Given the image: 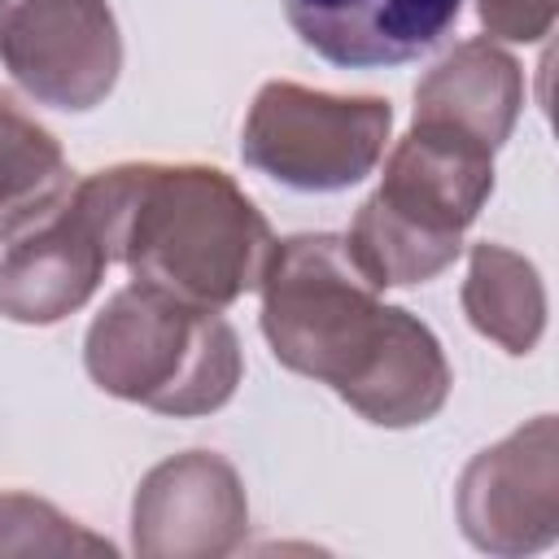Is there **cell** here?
I'll return each instance as SVG.
<instances>
[{
	"label": "cell",
	"mask_w": 559,
	"mask_h": 559,
	"mask_svg": "<svg viewBox=\"0 0 559 559\" xmlns=\"http://www.w3.org/2000/svg\"><path fill=\"white\" fill-rule=\"evenodd\" d=\"M463 314L507 354H533L546 332V284L524 253L480 240L467 249Z\"/></svg>",
	"instance_id": "12"
},
{
	"label": "cell",
	"mask_w": 559,
	"mask_h": 559,
	"mask_svg": "<svg viewBox=\"0 0 559 559\" xmlns=\"http://www.w3.org/2000/svg\"><path fill=\"white\" fill-rule=\"evenodd\" d=\"M463 0H284L306 48L345 70L402 66L459 22Z\"/></svg>",
	"instance_id": "10"
},
{
	"label": "cell",
	"mask_w": 559,
	"mask_h": 559,
	"mask_svg": "<svg viewBox=\"0 0 559 559\" xmlns=\"http://www.w3.org/2000/svg\"><path fill=\"white\" fill-rule=\"evenodd\" d=\"M109 266L105 240L70 183L48 210L17 227L0 249V314L48 328L83 310Z\"/></svg>",
	"instance_id": "9"
},
{
	"label": "cell",
	"mask_w": 559,
	"mask_h": 559,
	"mask_svg": "<svg viewBox=\"0 0 559 559\" xmlns=\"http://www.w3.org/2000/svg\"><path fill=\"white\" fill-rule=\"evenodd\" d=\"M524 109V70L493 39L454 44L415 87V118L450 122L493 153L515 131Z\"/></svg>",
	"instance_id": "11"
},
{
	"label": "cell",
	"mask_w": 559,
	"mask_h": 559,
	"mask_svg": "<svg viewBox=\"0 0 559 559\" xmlns=\"http://www.w3.org/2000/svg\"><path fill=\"white\" fill-rule=\"evenodd\" d=\"M109 262L179 301L223 310L258 288L275 249L245 188L201 162H122L74 183Z\"/></svg>",
	"instance_id": "2"
},
{
	"label": "cell",
	"mask_w": 559,
	"mask_h": 559,
	"mask_svg": "<svg viewBox=\"0 0 559 559\" xmlns=\"http://www.w3.org/2000/svg\"><path fill=\"white\" fill-rule=\"evenodd\" d=\"M493 192V148L476 135L415 118L384 157L380 188L349 223V258L384 293L424 284L463 253V231Z\"/></svg>",
	"instance_id": "3"
},
{
	"label": "cell",
	"mask_w": 559,
	"mask_h": 559,
	"mask_svg": "<svg viewBox=\"0 0 559 559\" xmlns=\"http://www.w3.org/2000/svg\"><path fill=\"white\" fill-rule=\"evenodd\" d=\"M0 555H114V542L87 533L52 502L9 489L0 493Z\"/></svg>",
	"instance_id": "14"
},
{
	"label": "cell",
	"mask_w": 559,
	"mask_h": 559,
	"mask_svg": "<svg viewBox=\"0 0 559 559\" xmlns=\"http://www.w3.org/2000/svg\"><path fill=\"white\" fill-rule=\"evenodd\" d=\"M463 537L502 559L537 555L559 537V428L537 415L498 445L472 454L454 485Z\"/></svg>",
	"instance_id": "7"
},
{
	"label": "cell",
	"mask_w": 559,
	"mask_h": 559,
	"mask_svg": "<svg viewBox=\"0 0 559 559\" xmlns=\"http://www.w3.org/2000/svg\"><path fill=\"white\" fill-rule=\"evenodd\" d=\"M476 13L489 35L511 44H537L559 17V0H476Z\"/></svg>",
	"instance_id": "15"
},
{
	"label": "cell",
	"mask_w": 559,
	"mask_h": 559,
	"mask_svg": "<svg viewBox=\"0 0 559 559\" xmlns=\"http://www.w3.org/2000/svg\"><path fill=\"white\" fill-rule=\"evenodd\" d=\"M393 131V105L384 96H341L293 79L258 87L240 157L297 192H341L376 170Z\"/></svg>",
	"instance_id": "5"
},
{
	"label": "cell",
	"mask_w": 559,
	"mask_h": 559,
	"mask_svg": "<svg viewBox=\"0 0 559 559\" xmlns=\"http://www.w3.org/2000/svg\"><path fill=\"white\" fill-rule=\"evenodd\" d=\"M0 61L39 105L96 109L122 70L118 17L105 0H0Z\"/></svg>",
	"instance_id": "6"
},
{
	"label": "cell",
	"mask_w": 559,
	"mask_h": 559,
	"mask_svg": "<svg viewBox=\"0 0 559 559\" xmlns=\"http://www.w3.org/2000/svg\"><path fill=\"white\" fill-rule=\"evenodd\" d=\"M249 533L240 472L214 450H183L144 472L131 498V546L144 559H218Z\"/></svg>",
	"instance_id": "8"
},
{
	"label": "cell",
	"mask_w": 559,
	"mask_h": 559,
	"mask_svg": "<svg viewBox=\"0 0 559 559\" xmlns=\"http://www.w3.org/2000/svg\"><path fill=\"white\" fill-rule=\"evenodd\" d=\"M258 288L271 354L288 371L328 384L367 424L415 428L445 406L454 376L437 332L419 314L380 301L345 236L275 240Z\"/></svg>",
	"instance_id": "1"
},
{
	"label": "cell",
	"mask_w": 559,
	"mask_h": 559,
	"mask_svg": "<svg viewBox=\"0 0 559 559\" xmlns=\"http://www.w3.org/2000/svg\"><path fill=\"white\" fill-rule=\"evenodd\" d=\"M70 188L57 135L0 92V245Z\"/></svg>",
	"instance_id": "13"
},
{
	"label": "cell",
	"mask_w": 559,
	"mask_h": 559,
	"mask_svg": "<svg viewBox=\"0 0 559 559\" xmlns=\"http://www.w3.org/2000/svg\"><path fill=\"white\" fill-rule=\"evenodd\" d=\"M83 367L109 397L192 419L231 402L245 354L236 328L218 310L131 280L92 319Z\"/></svg>",
	"instance_id": "4"
}]
</instances>
